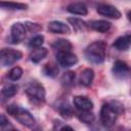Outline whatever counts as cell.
Listing matches in <instances>:
<instances>
[{"label": "cell", "mask_w": 131, "mask_h": 131, "mask_svg": "<svg viewBox=\"0 0 131 131\" xmlns=\"http://www.w3.org/2000/svg\"><path fill=\"white\" fill-rule=\"evenodd\" d=\"M106 45L103 41H95L85 49V57L92 63H102L105 59Z\"/></svg>", "instance_id": "6da1fadb"}, {"label": "cell", "mask_w": 131, "mask_h": 131, "mask_svg": "<svg viewBox=\"0 0 131 131\" xmlns=\"http://www.w3.org/2000/svg\"><path fill=\"white\" fill-rule=\"evenodd\" d=\"M7 113L12 116L16 121H18L21 125L28 127V128H34L36 125V120L34 119V117L30 114V112H28L27 110L15 105V104H10L7 106Z\"/></svg>", "instance_id": "7a4b0ae2"}, {"label": "cell", "mask_w": 131, "mask_h": 131, "mask_svg": "<svg viewBox=\"0 0 131 131\" xmlns=\"http://www.w3.org/2000/svg\"><path fill=\"white\" fill-rule=\"evenodd\" d=\"M26 93L31 99L38 102H43L46 97L45 88L38 82H31L26 88Z\"/></svg>", "instance_id": "3957f363"}, {"label": "cell", "mask_w": 131, "mask_h": 131, "mask_svg": "<svg viewBox=\"0 0 131 131\" xmlns=\"http://www.w3.org/2000/svg\"><path fill=\"white\" fill-rule=\"evenodd\" d=\"M23 56V53L18 50H14L11 48H3L0 53V64L2 67L11 66L14 62L18 61Z\"/></svg>", "instance_id": "277c9868"}, {"label": "cell", "mask_w": 131, "mask_h": 131, "mask_svg": "<svg viewBox=\"0 0 131 131\" xmlns=\"http://www.w3.org/2000/svg\"><path fill=\"white\" fill-rule=\"evenodd\" d=\"M118 115L119 114L114 110V107L110 103L103 104L101 106V110H100V120H101L102 125L105 127L114 126L116 123Z\"/></svg>", "instance_id": "5b68a950"}, {"label": "cell", "mask_w": 131, "mask_h": 131, "mask_svg": "<svg viewBox=\"0 0 131 131\" xmlns=\"http://www.w3.org/2000/svg\"><path fill=\"white\" fill-rule=\"evenodd\" d=\"M56 59L58 63L62 67H72L78 62V57L76 54L72 53L71 51H66V52H57L56 54Z\"/></svg>", "instance_id": "8992f818"}, {"label": "cell", "mask_w": 131, "mask_h": 131, "mask_svg": "<svg viewBox=\"0 0 131 131\" xmlns=\"http://www.w3.org/2000/svg\"><path fill=\"white\" fill-rule=\"evenodd\" d=\"M96 10L102 16H106V17L114 18V19H119L121 17V12L115 6L110 5V4H99Z\"/></svg>", "instance_id": "52a82bcc"}, {"label": "cell", "mask_w": 131, "mask_h": 131, "mask_svg": "<svg viewBox=\"0 0 131 131\" xmlns=\"http://www.w3.org/2000/svg\"><path fill=\"white\" fill-rule=\"evenodd\" d=\"M10 34H11V39L14 41V43H18L23 41L27 35V28L25 24L21 23L13 24L10 28Z\"/></svg>", "instance_id": "ba28073f"}, {"label": "cell", "mask_w": 131, "mask_h": 131, "mask_svg": "<svg viewBox=\"0 0 131 131\" xmlns=\"http://www.w3.org/2000/svg\"><path fill=\"white\" fill-rule=\"evenodd\" d=\"M48 31L53 34H70L71 29L68 25L59 20H52L48 24Z\"/></svg>", "instance_id": "9c48e42d"}, {"label": "cell", "mask_w": 131, "mask_h": 131, "mask_svg": "<svg viewBox=\"0 0 131 131\" xmlns=\"http://www.w3.org/2000/svg\"><path fill=\"white\" fill-rule=\"evenodd\" d=\"M130 72L129 66L123 60H117L113 66V73L117 78H125Z\"/></svg>", "instance_id": "30bf717a"}, {"label": "cell", "mask_w": 131, "mask_h": 131, "mask_svg": "<svg viewBox=\"0 0 131 131\" xmlns=\"http://www.w3.org/2000/svg\"><path fill=\"white\" fill-rule=\"evenodd\" d=\"M73 101L79 111H91L93 108V102L86 96H75Z\"/></svg>", "instance_id": "8fae6325"}, {"label": "cell", "mask_w": 131, "mask_h": 131, "mask_svg": "<svg viewBox=\"0 0 131 131\" xmlns=\"http://www.w3.org/2000/svg\"><path fill=\"white\" fill-rule=\"evenodd\" d=\"M93 79H94V72L92 69H85L81 72L80 74V78H79V82L81 85L85 86V87H89L92 82H93Z\"/></svg>", "instance_id": "7c38bea8"}, {"label": "cell", "mask_w": 131, "mask_h": 131, "mask_svg": "<svg viewBox=\"0 0 131 131\" xmlns=\"http://www.w3.org/2000/svg\"><path fill=\"white\" fill-rule=\"evenodd\" d=\"M67 10L70 13L73 14H77V15H86L88 13V9L87 6L82 3V2H75V3H71L68 7Z\"/></svg>", "instance_id": "4fadbf2b"}, {"label": "cell", "mask_w": 131, "mask_h": 131, "mask_svg": "<svg viewBox=\"0 0 131 131\" xmlns=\"http://www.w3.org/2000/svg\"><path fill=\"white\" fill-rule=\"evenodd\" d=\"M112 24L107 20H103V19H98V20H92L89 24V27L91 29H93L96 32L99 33H105L111 29Z\"/></svg>", "instance_id": "5bb4252c"}, {"label": "cell", "mask_w": 131, "mask_h": 131, "mask_svg": "<svg viewBox=\"0 0 131 131\" xmlns=\"http://www.w3.org/2000/svg\"><path fill=\"white\" fill-rule=\"evenodd\" d=\"M52 48L56 50L57 52H66V51H71L72 49V44L69 40L66 39H57L52 43Z\"/></svg>", "instance_id": "9a60e30c"}, {"label": "cell", "mask_w": 131, "mask_h": 131, "mask_svg": "<svg viewBox=\"0 0 131 131\" xmlns=\"http://www.w3.org/2000/svg\"><path fill=\"white\" fill-rule=\"evenodd\" d=\"M48 53V50L45 48V47H38V48H34L33 51L31 52L30 54V58L33 62L37 63L39 61H41Z\"/></svg>", "instance_id": "2e32d148"}, {"label": "cell", "mask_w": 131, "mask_h": 131, "mask_svg": "<svg viewBox=\"0 0 131 131\" xmlns=\"http://www.w3.org/2000/svg\"><path fill=\"white\" fill-rule=\"evenodd\" d=\"M68 21L70 23V25H72L74 30L77 32H85L89 27V25H87L86 21L82 20L81 18H77V17H69Z\"/></svg>", "instance_id": "e0dca14e"}, {"label": "cell", "mask_w": 131, "mask_h": 131, "mask_svg": "<svg viewBox=\"0 0 131 131\" xmlns=\"http://www.w3.org/2000/svg\"><path fill=\"white\" fill-rule=\"evenodd\" d=\"M0 5L1 8L8 10H26L28 8V5L25 3L12 2V1H1Z\"/></svg>", "instance_id": "ac0fdd59"}, {"label": "cell", "mask_w": 131, "mask_h": 131, "mask_svg": "<svg viewBox=\"0 0 131 131\" xmlns=\"http://www.w3.org/2000/svg\"><path fill=\"white\" fill-rule=\"evenodd\" d=\"M59 73L58 66L54 62H48L43 67V74L49 78H55Z\"/></svg>", "instance_id": "d6986e66"}, {"label": "cell", "mask_w": 131, "mask_h": 131, "mask_svg": "<svg viewBox=\"0 0 131 131\" xmlns=\"http://www.w3.org/2000/svg\"><path fill=\"white\" fill-rule=\"evenodd\" d=\"M130 46V43L128 41V38L127 36H122V37H119L116 39V41L114 42V47L120 51H123V50H127Z\"/></svg>", "instance_id": "ffe728a7"}, {"label": "cell", "mask_w": 131, "mask_h": 131, "mask_svg": "<svg viewBox=\"0 0 131 131\" xmlns=\"http://www.w3.org/2000/svg\"><path fill=\"white\" fill-rule=\"evenodd\" d=\"M74 81H75V73L72 72V71H69V72H66L62 74L61 78H60V82L63 86L66 87H69V86H72L74 84Z\"/></svg>", "instance_id": "44dd1931"}, {"label": "cell", "mask_w": 131, "mask_h": 131, "mask_svg": "<svg viewBox=\"0 0 131 131\" xmlns=\"http://www.w3.org/2000/svg\"><path fill=\"white\" fill-rule=\"evenodd\" d=\"M16 92H17V86L14 84H6L1 90L2 95L7 98L14 96L16 94Z\"/></svg>", "instance_id": "7402d4cb"}, {"label": "cell", "mask_w": 131, "mask_h": 131, "mask_svg": "<svg viewBox=\"0 0 131 131\" xmlns=\"http://www.w3.org/2000/svg\"><path fill=\"white\" fill-rule=\"evenodd\" d=\"M78 118L82 122H84L86 124H90V123H92L94 121L95 117H94V115L90 111H80V113L78 115Z\"/></svg>", "instance_id": "603a6c76"}, {"label": "cell", "mask_w": 131, "mask_h": 131, "mask_svg": "<svg viewBox=\"0 0 131 131\" xmlns=\"http://www.w3.org/2000/svg\"><path fill=\"white\" fill-rule=\"evenodd\" d=\"M23 76V70L19 67H13L7 74V77L11 81H17Z\"/></svg>", "instance_id": "cb8c5ba5"}, {"label": "cell", "mask_w": 131, "mask_h": 131, "mask_svg": "<svg viewBox=\"0 0 131 131\" xmlns=\"http://www.w3.org/2000/svg\"><path fill=\"white\" fill-rule=\"evenodd\" d=\"M44 43V37L42 35H36L34 36L30 41H29V47L30 48H38V47H41L42 44Z\"/></svg>", "instance_id": "d4e9b609"}, {"label": "cell", "mask_w": 131, "mask_h": 131, "mask_svg": "<svg viewBox=\"0 0 131 131\" xmlns=\"http://www.w3.org/2000/svg\"><path fill=\"white\" fill-rule=\"evenodd\" d=\"M58 111H59V114H60L63 118H70V117L73 115L72 108H71V106H70L68 103H66V104L63 103V104L59 105Z\"/></svg>", "instance_id": "484cf974"}, {"label": "cell", "mask_w": 131, "mask_h": 131, "mask_svg": "<svg viewBox=\"0 0 131 131\" xmlns=\"http://www.w3.org/2000/svg\"><path fill=\"white\" fill-rule=\"evenodd\" d=\"M0 127L2 130H6V129H14L13 126L10 124V122L6 119V117L4 115L0 116Z\"/></svg>", "instance_id": "4316f807"}, {"label": "cell", "mask_w": 131, "mask_h": 131, "mask_svg": "<svg viewBox=\"0 0 131 131\" xmlns=\"http://www.w3.org/2000/svg\"><path fill=\"white\" fill-rule=\"evenodd\" d=\"M25 26L27 28L28 31L30 32H33V33H36V32H39L42 30V27L38 24H35V23H31V21H27L25 23Z\"/></svg>", "instance_id": "83f0119b"}, {"label": "cell", "mask_w": 131, "mask_h": 131, "mask_svg": "<svg viewBox=\"0 0 131 131\" xmlns=\"http://www.w3.org/2000/svg\"><path fill=\"white\" fill-rule=\"evenodd\" d=\"M127 17H128V19H129V21H131V10L127 13Z\"/></svg>", "instance_id": "f1b7e54d"}, {"label": "cell", "mask_w": 131, "mask_h": 131, "mask_svg": "<svg viewBox=\"0 0 131 131\" xmlns=\"http://www.w3.org/2000/svg\"><path fill=\"white\" fill-rule=\"evenodd\" d=\"M127 38H128V41H129V43L131 44V35H128V36H127Z\"/></svg>", "instance_id": "f546056e"}]
</instances>
